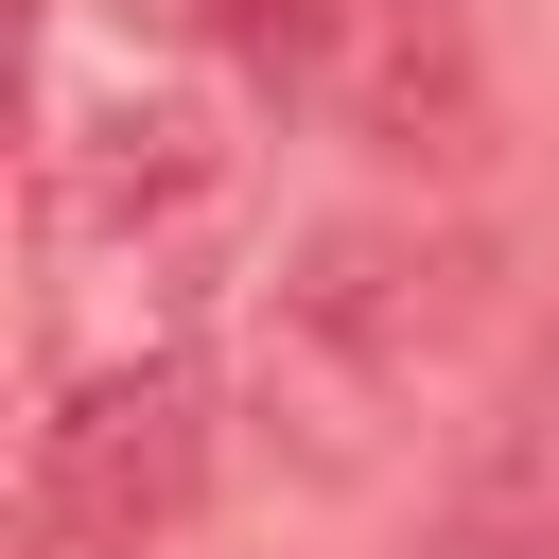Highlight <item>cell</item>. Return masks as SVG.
I'll list each match as a JSON object with an SVG mask.
<instances>
[{
  "label": "cell",
  "instance_id": "cell-4",
  "mask_svg": "<svg viewBox=\"0 0 559 559\" xmlns=\"http://www.w3.org/2000/svg\"><path fill=\"white\" fill-rule=\"evenodd\" d=\"M454 559H559V419H507V454L454 489Z\"/></svg>",
  "mask_w": 559,
  "mask_h": 559
},
{
  "label": "cell",
  "instance_id": "cell-3",
  "mask_svg": "<svg viewBox=\"0 0 559 559\" xmlns=\"http://www.w3.org/2000/svg\"><path fill=\"white\" fill-rule=\"evenodd\" d=\"M210 192H227V140H210V105H175V87H105V105H70V140H52V227H87V245L192 227Z\"/></svg>",
  "mask_w": 559,
  "mask_h": 559
},
{
  "label": "cell",
  "instance_id": "cell-2",
  "mask_svg": "<svg viewBox=\"0 0 559 559\" xmlns=\"http://www.w3.org/2000/svg\"><path fill=\"white\" fill-rule=\"evenodd\" d=\"M192 472H210V384H192L175 349L87 367V384L35 419V524H52V542H157V524L192 507Z\"/></svg>",
  "mask_w": 559,
  "mask_h": 559
},
{
  "label": "cell",
  "instance_id": "cell-1",
  "mask_svg": "<svg viewBox=\"0 0 559 559\" xmlns=\"http://www.w3.org/2000/svg\"><path fill=\"white\" fill-rule=\"evenodd\" d=\"M472 245H419V227H314L297 280H280V384L314 402V454H349V419H384L419 384V349L472 332Z\"/></svg>",
  "mask_w": 559,
  "mask_h": 559
}]
</instances>
